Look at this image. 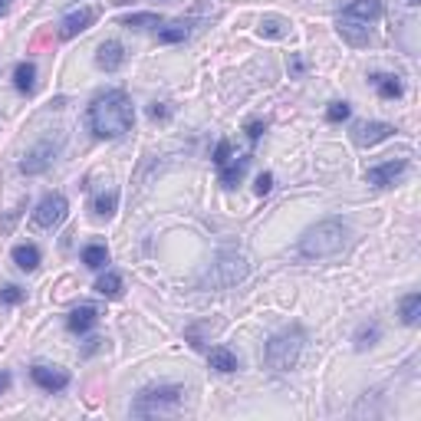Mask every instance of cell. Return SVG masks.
Segmentation results:
<instances>
[{
	"label": "cell",
	"instance_id": "1",
	"mask_svg": "<svg viewBox=\"0 0 421 421\" xmlns=\"http://www.w3.org/2000/svg\"><path fill=\"white\" fill-rule=\"evenodd\" d=\"M86 122L96 138H122L135 125V105L122 89H109L89 102Z\"/></svg>",
	"mask_w": 421,
	"mask_h": 421
},
{
	"label": "cell",
	"instance_id": "2",
	"mask_svg": "<svg viewBox=\"0 0 421 421\" xmlns=\"http://www.w3.org/2000/svg\"><path fill=\"white\" fill-rule=\"evenodd\" d=\"M345 244V224L343 220H319L316 227H309L303 237H300V257L307 260H326V257H336Z\"/></svg>",
	"mask_w": 421,
	"mask_h": 421
},
{
	"label": "cell",
	"instance_id": "3",
	"mask_svg": "<svg viewBox=\"0 0 421 421\" xmlns=\"http://www.w3.org/2000/svg\"><path fill=\"white\" fill-rule=\"evenodd\" d=\"M303 343H307V329H303V326H290V329H280L277 336H270L267 345H263V362H267V369H273V372H290V369L300 362Z\"/></svg>",
	"mask_w": 421,
	"mask_h": 421
},
{
	"label": "cell",
	"instance_id": "4",
	"mask_svg": "<svg viewBox=\"0 0 421 421\" xmlns=\"http://www.w3.org/2000/svg\"><path fill=\"white\" fill-rule=\"evenodd\" d=\"M182 402H184L182 385H155V389H145V392L132 402V415H138V418L172 415V412L182 408Z\"/></svg>",
	"mask_w": 421,
	"mask_h": 421
},
{
	"label": "cell",
	"instance_id": "5",
	"mask_svg": "<svg viewBox=\"0 0 421 421\" xmlns=\"http://www.w3.org/2000/svg\"><path fill=\"white\" fill-rule=\"evenodd\" d=\"M247 277V260L240 257V254H220L214 263H210V270L201 277V283L198 287L201 290H227L234 287V283H240V280Z\"/></svg>",
	"mask_w": 421,
	"mask_h": 421
},
{
	"label": "cell",
	"instance_id": "6",
	"mask_svg": "<svg viewBox=\"0 0 421 421\" xmlns=\"http://www.w3.org/2000/svg\"><path fill=\"white\" fill-rule=\"evenodd\" d=\"M69 214V204L63 194H43V201L37 204V210H33V220H37L40 227H59L63 220H66Z\"/></svg>",
	"mask_w": 421,
	"mask_h": 421
},
{
	"label": "cell",
	"instance_id": "7",
	"mask_svg": "<svg viewBox=\"0 0 421 421\" xmlns=\"http://www.w3.org/2000/svg\"><path fill=\"white\" fill-rule=\"evenodd\" d=\"M59 145H63V138H43V142L37 145V148H30L27 152V158L20 162V172L23 174H40L43 168H49V162L57 158V152H59Z\"/></svg>",
	"mask_w": 421,
	"mask_h": 421
},
{
	"label": "cell",
	"instance_id": "8",
	"mask_svg": "<svg viewBox=\"0 0 421 421\" xmlns=\"http://www.w3.org/2000/svg\"><path fill=\"white\" fill-rule=\"evenodd\" d=\"M405 172H408V162H405V158H392V162L372 165V168L365 172V182L372 184V188H389V184H395Z\"/></svg>",
	"mask_w": 421,
	"mask_h": 421
},
{
	"label": "cell",
	"instance_id": "9",
	"mask_svg": "<svg viewBox=\"0 0 421 421\" xmlns=\"http://www.w3.org/2000/svg\"><path fill=\"white\" fill-rule=\"evenodd\" d=\"M30 379L49 395L63 392V389L69 385V372L66 369H59V365H33V369H30Z\"/></svg>",
	"mask_w": 421,
	"mask_h": 421
},
{
	"label": "cell",
	"instance_id": "10",
	"mask_svg": "<svg viewBox=\"0 0 421 421\" xmlns=\"http://www.w3.org/2000/svg\"><path fill=\"white\" fill-rule=\"evenodd\" d=\"M96 17H99L96 7H83V10H73V13H66V17L59 20V40L79 37L83 30H89L93 23H96Z\"/></svg>",
	"mask_w": 421,
	"mask_h": 421
},
{
	"label": "cell",
	"instance_id": "11",
	"mask_svg": "<svg viewBox=\"0 0 421 421\" xmlns=\"http://www.w3.org/2000/svg\"><path fill=\"white\" fill-rule=\"evenodd\" d=\"M392 135H395V125H389V122H359L352 129V142L362 145V148H372V145L385 142Z\"/></svg>",
	"mask_w": 421,
	"mask_h": 421
},
{
	"label": "cell",
	"instance_id": "12",
	"mask_svg": "<svg viewBox=\"0 0 421 421\" xmlns=\"http://www.w3.org/2000/svg\"><path fill=\"white\" fill-rule=\"evenodd\" d=\"M96 66L105 73H115V69L125 66V47L119 40H105L102 47L96 49Z\"/></svg>",
	"mask_w": 421,
	"mask_h": 421
},
{
	"label": "cell",
	"instance_id": "13",
	"mask_svg": "<svg viewBox=\"0 0 421 421\" xmlns=\"http://www.w3.org/2000/svg\"><path fill=\"white\" fill-rule=\"evenodd\" d=\"M343 17L359 20V23H369V20L382 17V0H349L343 7Z\"/></svg>",
	"mask_w": 421,
	"mask_h": 421
},
{
	"label": "cell",
	"instance_id": "14",
	"mask_svg": "<svg viewBox=\"0 0 421 421\" xmlns=\"http://www.w3.org/2000/svg\"><path fill=\"white\" fill-rule=\"evenodd\" d=\"M208 365L214 369V372H220V375H230V372H237V369H240L237 355L230 352L227 345H214V349L208 352Z\"/></svg>",
	"mask_w": 421,
	"mask_h": 421
},
{
	"label": "cell",
	"instance_id": "15",
	"mask_svg": "<svg viewBox=\"0 0 421 421\" xmlns=\"http://www.w3.org/2000/svg\"><path fill=\"white\" fill-rule=\"evenodd\" d=\"M96 323H99V309L96 307H76L73 313L66 316L69 333H89Z\"/></svg>",
	"mask_w": 421,
	"mask_h": 421
},
{
	"label": "cell",
	"instance_id": "16",
	"mask_svg": "<svg viewBox=\"0 0 421 421\" xmlns=\"http://www.w3.org/2000/svg\"><path fill=\"white\" fill-rule=\"evenodd\" d=\"M369 83L379 89V96H382V99H402V93H405L402 79L392 76V73H372V76H369Z\"/></svg>",
	"mask_w": 421,
	"mask_h": 421
},
{
	"label": "cell",
	"instance_id": "17",
	"mask_svg": "<svg viewBox=\"0 0 421 421\" xmlns=\"http://www.w3.org/2000/svg\"><path fill=\"white\" fill-rule=\"evenodd\" d=\"M250 158H254V155H240L237 162L224 165V168H220V184H224V188H237L240 178H244L247 168H250Z\"/></svg>",
	"mask_w": 421,
	"mask_h": 421
},
{
	"label": "cell",
	"instance_id": "18",
	"mask_svg": "<svg viewBox=\"0 0 421 421\" xmlns=\"http://www.w3.org/2000/svg\"><path fill=\"white\" fill-rule=\"evenodd\" d=\"M13 86H17L20 93H27V96L37 89V66H33L30 59L17 63V69H13Z\"/></svg>",
	"mask_w": 421,
	"mask_h": 421
},
{
	"label": "cell",
	"instance_id": "19",
	"mask_svg": "<svg viewBox=\"0 0 421 421\" xmlns=\"http://www.w3.org/2000/svg\"><path fill=\"white\" fill-rule=\"evenodd\" d=\"M339 33H343L352 47H365V43H369V30H365V23H359V20L339 17Z\"/></svg>",
	"mask_w": 421,
	"mask_h": 421
},
{
	"label": "cell",
	"instance_id": "20",
	"mask_svg": "<svg viewBox=\"0 0 421 421\" xmlns=\"http://www.w3.org/2000/svg\"><path fill=\"white\" fill-rule=\"evenodd\" d=\"M13 263H17L20 270H37L40 267V247L37 244H17L13 247Z\"/></svg>",
	"mask_w": 421,
	"mask_h": 421
},
{
	"label": "cell",
	"instance_id": "21",
	"mask_svg": "<svg viewBox=\"0 0 421 421\" xmlns=\"http://www.w3.org/2000/svg\"><path fill=\"white\" fill-rule=\"evenodd\" d=\"M191 27L188 20H178V23H168V27L158 30V43H184V40L191 37Z\"/></svg>",
	"mask_w": 421,
	"mask_h": 421
},
{
	"label": "cell",
	"instance_id": "22",
	"mask_svg": "<svg viewBox=\"0 0 421 421\" xmlns=\"http://www.w3.org/2000/svg\"><path fill=\"white\" fill-rule=\"evenodd\" d=\"M379 339H382V326L379 323H362L359 329H355V349H359V352L372 349Z\"/></svg>",
	"mask_w": 421,
	"mask_h": 421
},
{
	"label": "cell",
	"instance_id": "23",
	"mask_svg": "<svg viewBox=\"0 0 421 421\" xmlns=\"http://www.w3.org/2000/svg\"><path fill=\"white\" fill-rule=\"evenodd\" d=\"M96 293H102L105 300L122 297V277H119L115 270H109V273H102V277L96 280Z\"/></svg>",
	"mask_w": 421,
	"mask_h": 421
},
{
	"label": "cell",
	"instance_id": "24",
	"mask_svg": "<svg viewBox=\"0 0 421 421\" xmlns=\"http://www.w3.org/2000/svg\"><path fill=\"white\" fill-rule=\"evenodd\" d=\"M83 263H86L89 270H102L105 263H109V250H105V244H89V247H83Z\"/></svg>",
	"mask_w": 421,
	"mask_h": 421
},
{
	"label": "cell",
	"instance_id": "25",
	"mask_svg": "<svg viewBox=\"0 0 421 421\" xmlns=\"http://www.w3.org/2000/svg\"><path fill=\"white\" fill-rule=\"evenodd\" d=\"M418 319H421V293H408L402 300V323L418 326Z\"/></svg>",
	"mask_w": 421,
	"mask_h": 421
},
{
	"label": "cell",
	"instance_id": "26",
	"mask_svg": "<svg viewBox=\"0 0 421 421\" xmlns=\"http://www.w3.org/2000/svg\"><path fill=\"white\" fill-rule=\"evenodd\" d=\"M260 37H287V20H280V17H263L260 20Z\"/></svg>",
	"mask_w": 421,
	"mask_h": 421
},
{
	"label": "cell",
	"instance_id": "27",
	"mask_svg": "<svg viewBox=\"0 0 421 421\" xmlns=\"http://www.w3.org/2000/svg\"><path fill=\"white\" fill-rule=\"evenodd\" d=\"M115 204H119V194H115V191H102V194H96L93 208H96L99 218H112V214H115Z\"/></svg>",
	"mask_w": 421,
	"mask_h": 421
},
{
	"label": "cell",
	"instance_id": "28",
	"mask_svg": "<svg viewBox=\"0 0 421 421\" xmlns=\"http://www.w3.org/2000/svg\"><path fill=\"white\" fill-rule=\"evenodd\" d=\"M352 115V105L349 102H329V109H326V122H345Z\"/></svg>",
	"mask_w": 421,
	"mask_h": 421
},
{
	"label": "cell",
	"instance_id": "29",
	"mask_svg": "<svg viewBox=\"0 0 421 421\" xmlns=\"http://www.w3.org/2000/svg\"><path fill=\"white\" fill-rule=\"evenodd\" d=\"M122 23H125V27H148V23H152V27H158V23H162V17H158V13H132V17H125Z\"/></svg>",
	"mask_w": 421,
	"mask_h": 421
},
{
	"label": "cell",
	"instance_id": "30",
	"mask_svg": "<svg viewBox=\"0 0 421 421\" xmlns=\"http://www.w3.org/2000/svg\"><path fill=\"white\" fill-rule=\"evenodd\" d=\"M0 303H4V307H17V303H23V290L13 287V283H7V287L0 290Z\"/></svg>",
	"mask_w": 421,
	"mask_h": 421
},
{
	"label": "cell",
	"instance_id": "31",
	"mask_svg": "<svg viewBox=\"0 0 421 421\" xmlns=\"http://www.w3.org/2000/svg\"><path fill=\"white\" fill-rule=\"evenodd\" d=\"M210 162L218 165V168H224V165L230 162V142H227V138H220V142H218V148H214V158H210Z\"/></svg>",
	"mask_w": 421,
	"mask_h": 421
},
{
	"label": "cell",
	"instance_id": "32",
	"mask_svg": "<svg viewBox=\"0 0 421 421\" xmlns=\"http://www.w3.org/2000/svg\"><path fill=\"white\" fill-rule=\"evenodd\" d=\"M254 191L263 198V194H270L273 191V174L270 172H263V174H257V184H254Z\"/></svg>",
	"mask_w": 421,
	"mask_h": 421
},
{
	"label": "cell",
	"instance_id": "33",
	"mask_svg": "<svg viewBox=\"0 0 421 421\" xmlns=\"http://www.w3.org/2000/svg\"><path fill=\"white\" fill-rule=\"evenodd\" d=\"M263 129H267V125L260 122V119H250V122L244 125V132H247V138H250V142H257L260 135H263Z\"/></svg>",
	"mask_w": 421,
	"mask_h": 421
},
{
	"label": "cell",
	"instance_id": "34",
	"mask_svg": "<svg viewBox=\"0 0 421 421\" xmlns=\"http://www.w3.org/2000/svg\"><path fill=\"white\" fill-rule=\"evenodd\" d=\"M148 115H152V119H155V122H165V119H168V115H172V109H168V105H158V102H155L152 105V109H148Z\"/></svg>",
	"mask_w": 421,
	"mask_h": 421
},
{
	"label": "cell",
	"instance_id": "35",
	"mask_svg": "<svg viewBox=\"0 0 421 421\" xmlns=\"http://www.w3.org/2000/svg\"><path fill=\"white\" fill-rule=\"evenodd\" d=\"M10 389V372H0V395Z\"/></svg>",
	"mask_w": 421,
	"mask_h": 421
},
{
	"label": "cell",
	"instance_id": "36",
	"mask_svg": "<svg viewBox=\"0 0 421 421\" xmlns=\"http://www.w3.org/2000/svg\"><path fill=\"white\" fill-rule=\"evenodd\" d=\"M10 13V0H0V20Z\"/></svg>",
	"mask_w": 421,
	"mask_h": 421
},
{
	"label": "cell",
	"instance_id": "37",
	"mask_svg": "<svg viewBox=\"0 0 421 421\" xmlns=\"http://www.w3.org/2000/svg\"><path fill=\"white\" fill-rule=\"evenodd\" d=\"M408 4H418V0H408Z\"/></svg>",
	"mask_w": 421,
	"mask_h": 421
}]
</instances>
